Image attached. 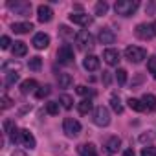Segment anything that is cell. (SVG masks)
Returning a JSON list of instances; mask_svg holds the SVG:
<instances>
[{
    "label": "cell",
    "instance_id": "6da1fadb",
    "mask_svg": "<svg viewBox=\"0 0 156 156\" xmlns=\"http://www.w3.org/2000/svg\"><path fill=\"white\" fill-rule=\"evenodd\" d=\"M138 8H140V2H138V0H118L116 6H114L116 13L121 15V17H130V15H134V11H136Z\"/></svg>",
    "mask_w": 156,
    "mask_h": 156
},
{
    "label": "cell",
    "instance_id": "7a4b0ae2",
    "mask_svg": "<svg viewBox=\"0 0 156 156\" xmlns=\"http://www.w3.org/2000/svg\"><path fill=\"white\" fill-rule=\"evenodd\" d=\"M145 57H147V50L141 48V46H127L125 48V59L134 62V64L141 62Z\"/></svg>",
    "mask_w": 156,
    "mask_h": 156
},
{
    "label": "cell",
    "instance_id": "3957f363",
    "mask_svg": "<svg viewBox=\"0 0 156 156\" xmlns=\"http://www.w3.org/2000/svg\"><path fill=\"white\" fill-rule=\"evenodd\" d=\"M62 130H64V134L68 138H77L81 134V123L77 119H73V118H66L62 121Z\"/></svg>",
    "mask_w": 156,
    "mask_h": 156
},
{
    "label": "cell",
    "instance_id": "277c9868",
    "mask_svg": "<svg viewBox=\"0 0 156 156\" xmlns=\"http://www.w3.org/2000/svg\"><path fill=\"white\" fill-rule=\"evenodd\" d=\"M94 123L98 127H107L110 123V112H108L107 107L101 105V107H96L94 108Z\"/></svg>",
    "mask_w": 156,
    "mask_h": 156
},
{
    "label": "cell",
    "instance_id": "5b68a950",
    "mask_svg": "<svg viewBox=\"0 0 156 156\" xmlns=\"http://www.w3.org/2000/svg\"><path fill=\"white\" fill-rule=\"evenodd\" d=\"M75 42L81 50H90L94 46V39H92L90 31H87V30H81L79 33H75Z\"/></svg>",
    "mask_w": 156,
    "mask_h": 156
},
{
    "label": "cell",
    "instance_id": "8992f818",
    "mask_svg": "<svg viewBox=\"0 0 156 156\" xmlns=\"http://www.w3.org/2000/svg\"><path fill=\"white\" fill-rule=\"evenodd\" d=\"M57 59H59V62H62V64H70V62L73 61V48H72L70 44H62V46L59 48V51H57Z\"/></svg>",
    "mask_w": 156,
    "mask_h": 156
},
{
    "label": "cell",
    "instance_id": "52a82bcc",
    "mask_svg": "<svg viewBox=\"0 0 156 156\" xmlns=\"http://www.w3.org/2000/svg\"><path fill=\"white\" fill-rule=\"evenodd\" d=\"M20 143H22L26 149H35V147H37L35 136H33L28 129H22V130H20Z\"/></svg>",
    "mask_w": 156,
    "mask_h": 156
},
{
    "label": "cell",
    "instance_id": "ba28073f",
    "mask_svg": "<svg viewBox=\"0 0 156 156\" xmlns=\"http://www.w3.org/2000/svg\"><path fill=\"white\" fill-rule=\"evenodd\" d=\"M51 17H53V11H51L50 6L41 4V6L37 8V19H39V22H50Z\"/></svg>",
    "mask_w": 156,
    "mask_h": 156
},
{
    "label": "cell",
    "instance_id": "9c48e42d",
    "mask_svg": "<svg viewBox=\"0 0 156 156\" xmlns=\"http://www.w3.org/2000/svg\"><path fill=\"white\" fill-rule=\"evenodd\" d=\"M9 9H15V13L19 15H28L31 11V4L30 2H8Z\"/></svg>",
    "mask_w": 156,
    "mask_h": 156
},
{
    "label": "cell",
    "instance_id": "30bf717a",
    "mask_svg": "<svg viewBox=\"0 0 156 156\" xmlns=\"http://www.w3.org/2000/svg\"><path fill=\"white\" fill-rule=\"evenodd\" d=\"M103 59H105V62L110 64V66H118V62L121 61V59H119V51H118V50H112V48H108V50L103 51Z\"/></svg>",
    "mask_w": 156,
    "mask_h": 156
},
{
    "label": "cell",
    "instance_id": "8fae6325",
    "mask_svg": "<svg viewBox=\"0 0 156 156\" xmlns=\"http://www.w3.org/2000/svg\"><path fill=\"white\" fill-rule=\"evenodd\" d=\"M70 22L79 24V26H88V24H92V17L87 15V13H72L70 15Z\"/></svg>",
    "mask_w": 156,
    "mask_h": 156
},
{
    "label": "cell",
    "instance_id": "7c38bea8",
    "mask_svg": "<svg viewBox=\"0 0 156 156\" xmlns=\"http://www.w3.org/2000/svg\"><path fill=\"white\" fill-rule=\"evenodd\" d=\"M136 37L138 39H143V41H149L152 39V31H151V24H138L136 30H134Z\"/></svg>",
    "mask_w": 156,
    "mask_h": 156
},
{
    "label": "cell",
    "instance_id": "4fadbf2b",
    "mask_svg": "<svg viewBox=\"0 0 156 156\" xmlns=\"http://www.w3.org/2000/svg\"><path fill=\"white\" fill-rule=\"evenodd\" d=\"M83 66L87 72H96L99 68V57L98 55H87L83 61Z\"/></svg>",
    "mask_w": 156,
    "mask_h": 156
},
{
    "label": "cell",
    "instance_id": "5bb4252c",
    "mask_svg": "<svg viewBox=\"0 0 156 156\" xmlns=\"http://www.w3.org/2000/svg\"><path fill=\"white\" fill-rule=\"evenodd\" d=\"M98 39H99V42H101V44H114V41H116V35H114V31H112V30H107V28H103V30L99 31Z\"/></svg>",
    "mask_w": 156,
    "mask_h": 156
},
{
    "label": "cell",
    "instance_id": "9a60e30c",
    "mask_svg": "<svg viewBox=\"0 0 156 156\" xmlns=\"http://www.w3.org/2000/svg\"><path fill=\"white\" fill-rule=\"evenodd\" d=\"M121 147V140L118 138V136H110L108 140H107V143H105V151L108 152V154H114V152H118V149Z\"/></svg>",
    "mask_w": 156,
    "mask_h": 156
},
{
    "label": "cell",
    "instance_id": "2e32d148",
    "mask_svg": "<svg viewBox=\"0 0 156 156\" xmlns=\"http://www.w3.org/2000/svg\"><path fill=\"white\" fill-rule=\"evenodd\" d=\"M48 44H50V37L46 33H37L33 37V46L37 50H44V48H48Z\"/></svg>",
    "mask_w": 156,
    "mask_h": 156
},
{
    "label": "cell",
    "instance_id": "e0dca14e",
    "mask_svg": "<svg viewBox=\"0 0 156 156\" xmlns=\"http://www.w3.org/2000/svg\"><path fill=\"white\" fill-rule=\"evenodd\" d=\"M37 88H39V83H37L35 79H26V81H22V85H20V92H22V94L37 92Z\"/></svg>",
    "mask_w": 156,
    "mask_h": 156
},
{
    "label": "cell",
    "instance_id": "ac0fdd59",
    "mask_svg": "<svg viewBox=\"0 0 156 156\" xmlns=\"http://www.w3.org/2000/svg\"><path fill=\"white\" fill-rule=\"evenodd\" d=\"M11 51H13V55H15V57H24V55L28 53V46H26V42L17 41V42H13Z\"/></svg>",
    "mask_w": 156,
    "mask_h": 156
},
{
    "label": "cell",
    "instance_id": "d6986e66",
    "mask_svg": "<svg viewBox=\"0 0 156 156\" xmlns=\"http://www.w3.org/2000/svg\"><path fill=\"white\" fill-rule=\"evenodd\" d=\"M57 81H59V88H70V87H72V83H73L72 75H70V73H66V72H62V73H59V75H57Z\"/></svg>",
    "mask_w": 156,
    "mask_h": 156
},
{
    "label": "cell",
    "instance_id": "ffe728a7",
    "mask_svg": "<svg viewBox=\"0 0 156 156\" xmlns=\"http://www.w3.org/2000/svg\"><path fill=\"white\" fill-rule=\"evenodd\" d=\"M11 30L15 31V33H28V31H31L33 30V24L31 22H15L13 26H11Z\"/></svg>",
    "mask_w": 156,
    "mask_h": 156
},
{
    "label": "cell",
    "instance_id": "44dd1931",
    "mask_svg": "<svg viewBox=\"0 0 156 156\" xmlns=\"http://www.w3.org/2000/svg\"><path fill=\"white\" fill-rule=\"evenodd\" d=\"M141 101H143V105H145L147 110H156V96H152V94H145Z\"/></svg>",
    "mask_w": 156,
    "mask_h": 156
},
{
    "label": "cell",
    "instance_id": "7402d4cb",
    "mask_svg": "<svg viewBox=\"0 0 156 156\" xmlns=\"http://www.w3.org/2000/svg\"><path fill=\"white\" fill-rule=\"evenodd\" d=\"M79 154H81V156H98L96 147H94L92 143H85V145H81V147H79Z\"/></svg>",
    "mask_w": 156,
    "mask_h": 156
},
{
    "label": "cell",
    "instance_id": "603a6c76",
    "mask_svg": "<svg viewBox=\"0 0 156 156\" xmlns=\"http://www.w3.org/2000/svg\"><path fill=\"white\" fill-rule=\"evenodd\" d=\"M92 108H94V105H92L90 99H83V101L77 103V110L81 114H88V112H92Z\"/></svg>",
    "mask_w": 156,
    "mask_h": 156
},
{
    "label": "cell",
    "instance_id": "cb8c5ba5",
    "mask_svg": "<svg viewBox=\"0 0 156 156\" xmlns=\"http://www.w3.org/2000/svg\"><path fill=\"white\" fill-rule=\"evenodd\" d=\"M127 103H129V107H130L132 110H136V112H143V110H145V105H143V101H141V99L130 98V99H129Z\"/></svg>",
    "mask_w": 156,
    "mask_h": 156
},
{
    "label": "cell",
    "instance_id": "d4e9b609",
    "mask_svg": "<svg viewBox=\"0 0 156 156\" xmlns=\"http://www.w3.org/2000/svg\"><path fill=\"white\" fill-rule=\"evenodd\" d=\"M28 66H30V70L39 72V70L42 68V59H41V57H31L30 62H28Z\"/></svg>",
    "mask_w": 156,
    "mask_h": 156
},
{
    "label": "cell",
    "instance_id": "484cf974",
    "mask_svg": "<svg viewBox=\"0 0 156 156\" xmlns=\"http://www.w3.org/2000/svg\"><path fill=\"white\" fill-rule=\"evenodd\" d=\"M2 68H4V72H6V73H8L9 70L17 73V72L20 70V62H17V61H8V62H4V66H2Z\"/></svg>",
    "mask_w": 156,
    "mask_h": 156
},
{
    "label": "cell",
    "instance_id": "4316f807",
    "mask_svg": "<svg viewBox=\"0 0 156 156\" xmlns=\"http://www.w3.org/2000/svg\"><path fill=\"white\" fill-rule=\"evenodd\" d=\"M110 107H112V110L118 112V114L123 112V105H121V101H119L118 96H112V98H110Z\"/></svg>",
    "mask_w": 156,
    "mask_h": 156
},
{
    "label": "cell",
    "instance_id": "83f0119b",
    "mask_svg": "<svg viewBox=\"0 0 156 156\" xmlns=\"http://www.w3.org/2000/svg\"><path fill=\"white\" fill-rule=\"evenodd\" d=\"M147 70H149V73L156 79V55H151V57H149V61H147Z\"/></svg>",
    "mask_w": 156,
    "mask_h": 156
},
{
    "label": "cell",
    "instance_id": "f1b7e54d",
    "mask_svg": "<svg viewBox=\"0 0 156 156\" xmlns=\"http://www.w3.org/2000/svg\"><path fill=\"white\" fill-rule=\"evenodd\" d=\"M46 112L50 116H57L59 114V103L57 101H48L46 103Z\"/></svg>",
    "mask_w": 156,
    "mask_h": 156
},
{
    "label": "cell",
    "instance_id": "f546056e",
    "mask_svg": "<svg viewBox=\"0 0 156 156\" xmlns=\"http://www.w3.org/2000/svg\"><path fill=\"white\" fill-rule=\"evenodd\" d=\"M116 81L119 85H125L127 83V70L125 68H118V72H116Z\"/></svg>",
    "mask_w": 156,
    "mask_h": 156
},
{
    "label": "cell",
    "instance_id": "4dcf8cb0",
    "mask_svg": "<svg viewBox=\"0 0 156 156\" xmlns=\"http://www.w3.org/2000/svg\"><path fill=\"white\" fill-rule=\"evenodd\" d=\"M50 92H51V90H50V87H48V85L39 87V88H37V92H35V98H37V99H44Z\"/></svg>",
    "mask_w": 156,
    "mask_h": 156
},
{
    "label": "cell",
    "instance_id": "1f68e13d",
    "mask_svg": "<svg viewBox=\"0 0 156 156\" xmlns=\"http://www.w3.org/2000/svg\"><path fill=\"white\" fill-rule=\"evenodd\" d=\"M61 105H62L66 110H70V108L73 107V99H72L68 94H62V96H61Z\"/></svg>",
    "mask_w": 156,
    "mask_h": 156
},
{
    "label": "cell",
    "instance_id": "d6a6232c",
    "mask_svg": "<svg viewBox=\"0 0 156 156\" xmlns=\"http://www.w3.org/2000/svg\"><path fill=\"white\" fill-rule=\"evenodd\" d=\"M108 11V4L107 2H98L96 4V15H105Z\"/></svg>",
    "mask_w": 156,
    "mask_h": 156
},
{
    "label": "cell",
    "instance_id": "836d02e7",
    "mask_svg": "<svg viewBox=\"0 0 156 156\" xmlns=\"http://www.w3.org/2000/svg\"><path fill=\"white\" fill-rule=\"evenodd\" d=\"M77 94H79V96H94V90H90L85 85H79V87H77Z\"/></svg>",
    "mask_w": 156,
    "mask_h": 156
},
{
    "label": "cell",
    "instance_id": "e575fe53",
    "mask_svg": "<svg viewBox=\"0 0 156 156\" xmlns=\"http://www.w3.org/2000/svg\"><path fill=\"white\" fill-rule=\"evenodd\" d=\"M17 81H19V73H15V72H8L6 73V83L8 85H13Z\"/></svg>",
    "mask_w": 156,
    "mask_h": 156
},
{
    "label": "cell",
    "instance_id": "d590c367",
    "mask_svg": "<svg viewBox=\"0 0 156 156\" xmlns=\"http://www.w3.org/2000/svg\"><path fill=\"white\" fill-rule=\"evenodd\" d=\"M141 156H156V147H143L141 149Z\"/></svg>",
    "mask_w": 156,
    "mask_h": 156
},
{
    "label": "cell",
    "instance_id": "8d00e7d4",
    "mask_svg": "<svg viewBox=\"0 0 156 156\" xmlns=\"http://www.w3.org/2000/svg\"><path fill=\"white\" fill-rule=\"evenodd\" d=\"M59 33H61L62 37H75V35H73V31H70V28H68V26H61V28H59Z\"/></svg>",
    "mask_w": 156,
    "mask_h": 156
},
{
    "label": "cell",
    "instance_id": "74e56055",
    "mask_svg": "<svg viewBox=\"0 0 156 156\" xmlns=\"http://www.w3.org/2000/svg\"><path fill=\"white\" fill-rule=\"evenodd\" d=\"M9 44H11V39H9L8 35H4L2 39H0V48H2V50H8Z\"/></svg>",
    "mask_w": 156,
    "mask_h": 156
},
{
    "label": "cell",
    "instance_id": "f35d334b",
    "mask_svg": "<svg viewBox=\"0 0 156 156\" xmlns=\"http://www.w3.org/2000/svg\"><path fill=\"white\" fill-rule=\"evenodd\" d=\"M11 103H13V101H11L8 96H2V108H4V110H6V108H9V107H11Z\"/></svg>",
    "mask_w": 156,
    "mask_h": 156
},
{
    "label": "cell",
    "instance_id": "ab89813d",
    "mask_svg": "<svg viewBox=\"0 0 156 156\" xmlns=\"http://www.w3.org/2000/svg\"><path fill=\"white\" fill-rule=\"evenodd\" d=\"M103 83H105V85L110 83V73H108V72H103Z\"/></svg>",
    "mask_w": 156,
    "mask_h": 156
},
{
    "label": "cell",
    "instance_id": "60d3db41",
    "mask_svg": "<svg viewBox=\"0 0 156 156\" xmlns=\"http://www.w3.org/2000/svg\"><path fill=\"white\" fill-rule=\"evenodd\" d=\"M11 156H28V154H26V152H24V151H20V149H15V151H13V154H11Z\"/></svg>",
    "mask_w": 156,
    "mask_h": 156
},
{
    "label": "cell",
    "instance_id": "b9f144b4",
    "mask_svg": "<svg viewBox=\"0 0 156 156\" xmlns=\"http://www.w3.org/2000/svg\"><path fill=\"white\" fill-rule=\"evenodd\" d=\"M123 156H136V154H134L132 149H127V151H123Z\"/></svg>",
    "mask_w": 156,
    "mask_h": 156
},
{
    "label": "cell",
    "instance_id": "7bdbcfd3",
    "mask_svg": "<svg viewBox=\"0 0 156 156\" xmlns=\"http://www.w3.org/2000/svg\"><path fill=\"white\" fill-rule=\"evenodd\" d=\"M151 31H152V37H156V22H151Z\"/></svg>",
    "mask_w": 156,
    "mask_h": 156
}]
</instances>
